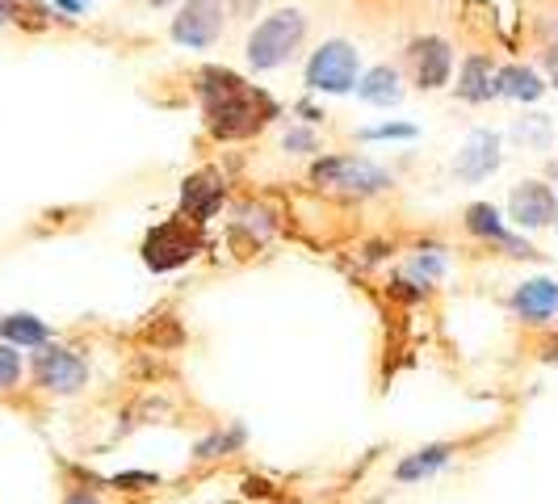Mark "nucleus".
Returning a JSON list of instances; mask_svg holds the SVG:
<instances>
[{
  "instance_id": "f257e3e1",
  "label": "nucleus",
  "mask_w": 558,
  "mask_h": 504,
  "mask_svg": "<svg viewBox=\"0 0 558 504\" xmlns=\"http://www.w3.org/2000/svg\"><path fill=\"white\" fill-rule=\"evenodd\" d=\"M194 93L206 110V127L210 135L223 143L248 140L260 127H269L278 118V101L248 84L244 76H235L231 68H202L194 81Z\"/></svg>"
},
{
  "instance_id": "f03ea898",
  "label": "nucleus",
  "mask_w": 558,
  "mask_h": 504,
  "mask_svg": "<svg viewBox=\"0 0 558 504\" xmlns=\"http://www.w3.org/2000/svg\"><path fill=\"white\" fill-rule=\"evenodd\" d=\"M303 38H307L303 9H278L248 34V63L256 72H274L281 63H290V56L303 47Z\"/></svg>"
},
{
  "instance_id": "7ed1b4c3",
  "label": "nucleus",
  "mask_w": 558,
  "mask_h": 504,
  "mask_svg": "<svg viewBox=\"0 0 558 504\" xmlns=\"http://www.w3.org/2000/svg\"><path fill=\"white\" fill-rule=\"evenodd\" d=\"M311 181L315 185H328V190H340V194H387L395 181L387 168H378L365 156H324L311 165Z\"/></svg>"
},
{
  "instance_id": "20e7f679",
  "label": "nucleus",
  "mask_w": 558,
  "mask_h": 504,
  "mask_svg": "<svg viewBox=\"0 0 558 504\" xmlns=\"http://www.w3.org/2000/svg\"><path fill=\"white\" fill-rule=\"evenodd\" d=\"M357 72H362V51L344 38H332L324 47H315L307 59V88L311 93H353L357 88Z\"/></svg>"
},
{
  "instance_id": "39448f33",
  "label": "nucleus",
  "mask_w": 558,
  "mask_h": 504,
  "mask_svg": "<svg viewBox=\"0 0 558 504\" xmlns=\"http://www.w3.org/2000/svg\"><path fill=\"white\" fill-rule=\"evenodd\" d=\"M197 249H202L197 224H190V219H168V224H160L156 231H147V240H143V261H147V269L168 274V269L194 261Z\"/></svg>"
},
{
  "instance_id": "423d86ee",
  "label": "nucleus",
  "mask_w": 558,
  "mask_h": 504,
  "mask_svg": "<svg viewBox=\"0 0 558 504\" xmlns=\"http://www.w3.org/2000/svg\"><path fill=\"white\" fill-rule=\"evenodd\" d=\"M29 365H34V383L51 395H76L88 383V362L76 349H68V345H51L47 340Z\"/></svg>"
},
{
  "instance_id": "0eeeda50",
  "label": "nucleus",
  "mask_w": 558,
  "mask_h": 504,
  "mask_svg": "<svg viewBox=\"0 0 558 504\" xmlns=\"http://www.w3.org/2000/svg\"><path fill=\"white\" fill-rule=\"evenodd\" d=\"M223 0H185L181 13L172 17V43H181L190 51H202V47H210L223 34Z\"/></svg>"
},
{
  "instance_id": "6e6552de",
  "label": "nucleus",
  "mask_w": 558,
  "mask_h": 504,
  "mask_svg": "<svg viewBox=\"0 0 558 504\" xmlns=\"http://www.w3.org/2000/svg\"><path fill=\"white\" fill-rule=\"evenodd\" d=\"M466 231L478 236V240H487V244H496V249H504L508 256H542L530 240H521V236H512V231L504 227L500 211H496L492 202H475V206H466Z\"/></svg>"
},
{
  "instance_id": "1a4fd4ad",
  "label": "nucleus",
  "mask_w": 558,
  "mask_h": 504,
  "mask_svg": "<svg viewBox=\"0 0 558 504\" xmlns=\"http://www.w3.org/2000/svg\"><path fill=\"white\" fill-rule=\"evenodd\" d=\"M555 211H558V197L550 185H542V181H521L512 197H508V219L517 227H546L555 224Z\"/></svg>"
},
{
  "instance_id": "9d476101",
  "label": "nucleus",
  "mask_w": 558,
  "mask_h": 504,
  "mask_svg": "<svg viewBox=\"0 0 558 504\" xmlns=\"http://www.w3.org/2000/svg\"><path fill=\"white\" fill-rule=\"evenodd\" d=\"M412 72H416V84L420 88H441L449 84V72H453V51H449L446 38H437V34H424L412 43Z\"/></svg>"
},
{
  "instance_id": "9b49d317",
  "label": "nucleus",
  "mask_w": 558,
  "mask_h": 504,
  "mask_svg": "<svg viewBox=\"0 0 558 504\" xmlns=\"http://www.w3.org/2000/svg\"><path fill=\"white\" fill-rule=\"evenodd\" d=\"M500 168V135L496 131H471V140L462 143L458 160H453V172L462 181H483Z\"/></svg>"
},
{
  "instance_id": "f8f14e48",
  "label": "nucleus",
  "mask_w": 558,
  "mask_h": 504,
  "mask_svg": "<svg viewBox=\"0 0 558 504\" xmlns=\"http://www.w3.org/2000/svg\"><path fill=\"white\" fill-rule=\"evenodd\" d=\"M223 181H219V172H194L185 185H181V206H185V215H190V224H210L215 219V211L223 206Z\"/></svg>"
},
{
  "instance_id": "ddd939ff",
  "label": "nucleus",
  "mask_w": 558,
  "mask_h": 504,
  "mask_svg": "<svg viewBox=\"0 0 558 504\" xmlns=\"http://www.w3.org/2000/svg\"><path fill=\"white\" fill-rule=\"evenodd\" d=\"M512 311L525 324H546L558 311V281L555 278H530L512 290Z\"/></svg>"
},
{
  "instance_id": "4468645a",
  "label": "nucleus",
  "mask_w": 558,
  "mask_h": 504,
  "mask_svg": "<svg viewBox=\"0 0 558 504\" xmlns=\"http://www.w3.org/2000/svg\"><path fill=\"white\" fill-rule=\"evenodd\" d=\"M357 97H362L365 106H378V110H391V106H399V97H403L399 72H395L391 63L369 68L365 76H357Z\"/></svg>"
},
{
  "instance_id": "2eb2a0df",
  "label": "nucleus",
  "mask_w": 558,
  "mask_h": 504,
  "mask_svg": "<svg viewBox=\"0 0 558 504\" xmlns=\"http://www.w3.org/2000/svg\"><path fill=\"white\" fill-rule=\"evenodd\" d=\"M0 340H9L17 349H43L51 340V324L29 311H13V315H0Z\"/></svg>"
},
{
  "instance_id": "dca6fc26",
  "label": "nucleus",
  "mask_w": 558,
  "mask_h": 504,
  "mask_svg": "<svg viewBox=\"0 0 558 504\" xmlns=\"http://www.w3.org/2000/svg\"><path fill=\"white\" fill-rule=\"evenodd\" d=\"M458 97L462 101H471V106H478V101H492L496 97V72H492V59L487 56H471L466 63H462V76H458Z\"/></svg>"
},
{
  "instance_id": "f3484780",
  "label": "nucleus",
  "mask_w": 558,
  "mask_h": 504,
  "mask_svg": "<svg viewBox=\"0 0 558 504\" xmlns=\"http://www.w3.org/2000/svg\"><path fill=\"white\" fill-rule=\"evenodd\" d=\"M449 458H453V446L449 442H433V446H420L416 454H408L399 467H395V479L399 483H420V479L437 476L441 467H446Z\"/></svg>"
},
{
  "instance_id": "a211bd4d",
  "label": "nucleus",
  "mask_w": 558,
  "mask_h": 504,
  "mask_svg": "<svg viewBox=\"0 0 558 504\" xmlns=\"http://www.w3.org/2000/svg\"><path fill=\"white\" fill-rule=\"evenodd\" d=\"M546 93L542 76L533 68H521V63H508L496 72V97H512V101H537Z\"/></svg>"
},
{
  "instance_id": "6ab92c4d",
  "label": "nucleus",
  "mask_w": 558,
  "mask_h": 504,
  "mask_svg": "<svg viewBox=\"0 0 558 504\" xmlns=\"http://www.w3.org/2000/svg\"><path fill=\"white\" fill-rule=\"evenodd\" d=\"M248 442V429L244 424H231V429H215L210 437H202L194 446V458L197 463H210V458H227V454H235V449Z\"/></svg>"
},
{
  "instance_id": "aec40b11",
  "label": "nucleus",
  "mask_w": 558,
  "mask_h": 504,
  "mask_svg": "<svg viewBox=\"0 0 558 504\" xmlns=\"http://www.w3.org/2000/svg\"><path fill=\"white\" fill-rule=\"evenodd\" d=\"M22 370H26L22 349L9 345V340H0V392H13V387L22 383Z\"/></svg>"
},
{
  "instance_id": "412c9836",
  "label": "nucleus",
  "mask_w": 558,
  "mask_h": 504,
  "mask_svg": "<svg viewBox=\"0 0 558 504\" xmlns=\"http://www.w3.org/2000/svg\"><path fill=\"white\" fill-rule=\"evenodd\" d=\"M281 147H286V152H294V156H311V152H319V135L307 131V127H294V131H286Z\"/></svg>"
},
{
  "instance_id": "4be33fe9",
  "label": "nucleus",
  "mask_w": 558,
  "mask_h": 504,
  "mask_svg": "<svg viewBox=\"0 0 558 504\" xmlns=\"http://www.w3.org/2000/svg\"><path fill=\"white\" fill-rule=\"evenodd\" d=\"M420 131L412 122H383V127H365L362 140H416Z\"/></svg>"
},
{
  "instance_id": "5701e85b",
  "label": "nucleus",
  "mask_w": 558,
  "mask_h": 504,
  "mask_svg": "<svg viewBox=\"0 0 558 504\" xmlns=\"http://www.w3.org/2000/svg\"><path fill=\"white\" fill-rule=\"evenodd\" d=\"M412 274L428 286L433 278H441V274H446V256H416V261H412Z\"/></svg>"
},
{
  "instance_id": "b1692460",
  "label": "nucleus",
  "mask_w": 558,
  "mask_h": 504,
  "mask_svg": "<svg viewBox=\"0 0 558 504\" xmlns=\"http://www.w3.org/2000/svg\"><path fill=\"white\" fill-rule=\"evenodd\" d=\"M118 488H126V492H140V488H156L160 479L156 476H143V471H131V476H113Z\"/></svg>"
},
{
  "instance_id": "393cba45",
  "label": "nucleus",
  "mask_w": 558,
  "mask_h": 504,
  "mask_svg": "<svg viewBox=\"0 0 558 504\" xmlns=\"http://www.w3.org/2000/svg\"><path fill=\"white\" fill-rule=\"evenodd\" d=\"M17 13H22V0H0V26L17 22Z\"/></svg>"
},
{
  "instance_id": "a878e982",
  "label": "nucleus",
  "mask_w": 558,
  "mask_h": 504,
  "mask_svg": "<svg viewBox=\"0 0 558 504\" xmlns=\"http://www.w3.org/2000/svg\"><path fill=\"white\" fill-rule=\"evenodd\" d=\"M63 504H101V496H97V492H88V488H76V492H68V496H63Z\"/></svg>"
},
{
  "instance_id": "bb28decb",
  "label": "nucleus",
  "mask_w": 558,
  "mask_h": 504,
  "mask_svg": "<svg viewBox=\"0 0 558 504\" xmlns=\"http://www.w3.org/2000/svg\"><path fill=\"white\" fill-rule=\"evenodd\" d=\"M59 13H68V17H81L84 9H88V0H56Z\"/></svg>"
},
{
  "instance_id": "cd10ccee",
  "label": "nucleus",
  "mask_w": 558,
  "mask_h": 504,
  "mask_svg": "<svg viewBox=\"0 0 558 504\" xmlns=\"http://www.w3.org/2000/svg\"><path fill=\"white\" fill-rule=\"evenodd\" d=\"M546 72H550V84H558V38L546 47Z\"/></svg>"
},
{
  "instance_id": "c85d7f7f",
  "label": "nucleus",
  "mask_w": 558,
  "mask_h": 504,
  "mask_svg": "<svg viewBox=\"0 0 558 504\" xmlns=\"http://www.w3.org/2000/svg\"><path fill=\"white\" fill-rule=\"evenodd\" d=\"M147 4H156V9H165V4H172V0H147Z\"/></svg>"
},
{
  "instance_id": "c756f323",
  "label": "nucleus",
  "mask_w": 558,
  "mask_h": 504,
  "mask_svg": "<svg viewBox=\"0 0 558 504\" xmlns=\"http://www.w3.org/2000/svg\"><path fill=\"white\" fill-rule=\"evenodd\" d=\"M555 219H558V211H555Z\"/></svg>"
}]
</instances>
